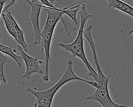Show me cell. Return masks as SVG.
Segmentation results:
<instances>
[{"label":"cell","mask_w":133,"mask_h":107,"mask_svg":"<svg viewBox=\"0 0 133 107\" xmlns=\"http://www.w3.org/2000/svg\"><path fill=\"white\" fill-rule=\"evenodd\" d=\"M91 28L92 25L87 26L86 28L83 29V37H84L88 42L92 50L94 63L96 66L98 72L97 78V79L95 81L97 83V87L96 88V90L94 91L92 93L87 96L86 99L97 101L103 107L127 106V105H126L117 104L114 102L111 98L108 90V81L111 74L108 76H105L103 74L101 69L97 57L96 51V45L95 43L91 34Z\"/></svg>","instance_id":"6da1fadb"},{"label":"cell","mask_w":133,"mask_h":107,"mask_svg":"<svg viewBox=\"0 0 133 107\" xmlns=\"http://www.w3.org/2000/svg\"><path fill=\"white\" fill-rule=\"evenodd\" d=\"M67 67L66 70L64 73L61 79L51 88L50 89L43 91H38L35 90V88L27 87L24 89L26 92H30L34 95L36 99V101L34 104V106L38 107H50L52 99L57 91V90L65 83L71 80H79L93 86L97 88V83L95 81H89L81 77H79L75 74L72 69V61L69 59L67 61Z\"/></svg>","instance_id":"7a4b0ae2"},{"label":"cell","mask_w":133,"mask_h":107,"mask_svg":"<svg viewBox=\"0 0 133 107\" xmlns=\"http://www.w3.org/2000/svg\"><path fill=\"white\" fill-rule=\"evenodd\" d=\"M77 11L81 17V23L79 31L76 39L71 43L65 44L60 42L57 43V45L62 47L65 50L70 52L73 56H75L80 58L84 62L88 70V72L86 74V75L92 76L94 77L95 81L97 79L98 74L94 68L89 64L86 57L84 49L83 35L85 23L86 20L91 17V15L87 12L85 7V4L81 5Z\"/></svg>","instance_id":"3957f363"},{"label":"cell","mask_w":133,"mask_h":107,"mask_svg":"<svg viewBox=\"0 0 133 107\" xmlns=\"http://www.w3.org/2000/svg\"><path fill=\"white\" fill-rule=\"evenodd\" d=\"M54 28L44 27L41 32L40 39V49L41 50H45V72L44 73L43 79L46 81H48L50 76L48 73V65L49 61H51L50 56V46L51 42V39L54 31Z\"/></svg>","instance_id":"277c9868"},{"label":"cell","mask_w":133,"mask_h":107,"mask_svg":"<svg viewBox=\"0 0 133 107\" xmlns=\"http://www.w3.org/2000/svg\"><path fill=\"white\" fill-rule=\"evenodd\" d=\"M17 49L25 64V71L21 75L22 77L30 79L31 75L34 73L44 74L43 71L39 67V64L43 63L41 61L38 60L36 57H32L28 55L19 44L17 46Z\"/></svg>","instance_id":"5b68a950"},{"label":"cell","mask_w":133,"mask_h":107,"mask_svg":"<svg viewBox=\"0 0 133 107\" xmlns=\"http://www.w3.org/2000/svg\"><path fill=\"white\" fill-rule=\"evenodd\" d=\"M30 6H31V9L29 12V17L34 32V44L35 45L39 44L40 42L41 30L39 26V16L41 9L44 8L45 6L38 3H32Z\"/></svg>","instance_id":"8992f818"},{"label":"cell","mask_w":133,"mask_h":107,"mask_svg":"<svg viewBox=\"0 0 133 107\" xmlns=\"http://www.w3.org/2000/svg\"><path fill=\"white\" fill-rule=\"evenodd\" d=\"M96 0H49L56 8L62 10L70 9L82 4H91Z\"/></svg>","instance_id":"52a82bcc"},{"label":"cell","mask_w":133,"mask_h":107,"mask_svg":"<svg viewBox=\"0 0 133 107\" xmlns=\"http://www.w3.org/2000/svg\"><path fill=\"white\" fill-rule=\"evenodd\" d=\"M105 5L109 9H117L126 13L131 17L133 16L132 7L121 0H106Z\"/></svg>","instance_id":"ba28073f"},{"label":"cell","mask_w":133,"mask_h":107,"mask_svg":"<svg viewBox=\"0 0 133 107\" xmlns=\"http://www.w3.org/2000/svg\"><path fill=\"white\" fill-rule=\"evenodd\" d=\"M3 11L6 13V14L7 15V16L10 19V20L13 22L15 26V28L16 29L17 38H18V44H19L22 47L23 50L25 52H26L28 50V46L24 40L23 30L19 27V25L17 23L15 19L12 17V16L11 15V12L9 10L8 8H6L5 7H4L3 9Z\"/></svg>","instance_id":"9c48e42d"},{"label":"cell","mask_w":133,"mask_h":107,"mask_svg":"<svg viewBox=\"0 0 133 107\" xmlns=\"http://www.w3.org/2000/svg\"><path fill=\"white\" fill-rule=\"evenodd\" d=\"M0 51L13 58L17 63L18 67L20 68L22 66V58L21 55H18L15 53V50H13L12 46H7L0 43Z\"/></svg>","instance_id":"30bf717a"},{"label":"cell","mask_w":133,"mask_h":107,"mask_svg":"<svg viewBox=\"0 0 133 107\" xmlns=\"http://www.w3.org/2000/svg\"><path fill=\"white\" fill-rule=\"evenodd\" d=\"M1 15L4 21L5 25L7 31H8L9 34L15 39V41L18 43L17 35L16 29L15 28V26L13 22L10 20V19L8 18L7 15L6 14V13L4 11H2Z\"/></svg>","instance_id":"8fae6325"},{"label":"cell","mask_w":133,"mask_h":107,"mask_svg":"<svg viewBox=\"0 0 133 107\" xmlns=\"http://www.w3.org/2000/svg\"><path fill=\"white\" fill-rule=\"evenodd\" d=\"M120 33L122 35H130L133 32V19L132 17L130 18L126 19L123 21L122 27L119 29Z\"/></svg>","instance_id":"7c38bea8"},{"label":"cell","mask_w":133,"mask_h":107,"mask_svg":"<svg viewBox=\"0 0 133 107\" xmlns=\"http://www.w3.org/2000/svg\"><path fill=\"white\" fill-rule=\"evenodd\" d=\"M10 62V61L8 59L7 57L4 55L2 52L0 51V81L3 85L6 84L7 82L3 71L4 65L5 63Z\"/></svg>","instance_id":"4fadbf2b"},{"label":"cell","mask_w":133,"mask_h":107,"mask_svg":"<svg viewBox=\"0 0 133 107\" xmlns=\"http://www.w3.org/2000/svg\"><path fill=\"white\" fill-rule=\"evenodd\" d=\"M60 20L61 21L63 27L64 29V31L66 34L68 36H69L71 32L72 31H74L75 30H77V27L76 26H73L72 24H71L69 20L63 16V15L61 16Z\"/></svg>","instance_id":"5bb4252c"},{"label":"cell","mask_w":133,"mask_h":107,"mask_svg":"<svg viewBox=\"0 0 133 107\" xmlns=\"http://www.w3.org/2000/svg\"><path fill=\"white\" fill-rule=\"evenodd\" d=\"M42 3H43L45 6L49 7H51V8H56L54 5H52L49 1L48 0H39Z\"/></svg>","instance_id":"9a60e30c"},{"label":"cell","mask_w":133,"mask_h":107,"mask_svg":"<svg viewBox=\"0 0 133 107\" xmlns=\"http://www.w3.org/2000/svg\"><path fill=\"white\" fill-rule=\"evenodd\" d=\"M6 1V0H0V16L1 15V14L3 11L4 4ZM0 35H2L1 33H0Z\"/></svg>","instance_id":"2e32d148"},{"label":"cell","mask_w":133,"mask_h":107,"mask_svg":"<svg viewBox=\"0 0 133 107\" xmlns=\"http://www.w3.org/2000/svg\"><path fill=\"white\" fill-rule=\"evenodd\" d=\"M16 1V0H11V1L9 2V3L5 6V7H6V8H8L9 6L12 5L15 3V2Z\"/></svg>","instance_id":"e0dca14e"},{"label":"cell","mask_w":133,"mask_h":107,"mask_svg":"<svg viewBox=\"0 0 133 107\" xmlns=\"http://www.w3.org/2000/svg\"><path fill=\"white\" fill-rule=\"evenodd\" d=\"M32 3H38V0H30Z\"/></svg>","instance_id":"ac0fdd59"},{"label":"cell","mask_w":133,"mask_h":107,"mask_svg":"<svg viewBox=\"0 0 133 107\" xmlns=\"http://www.w3.org/2000/svg\"><path fill=\"white\" fill-rule=\"evenodd\" d=\"M1 37H2V35H0V38H1Z\"/></svg>","instance_id":"d6986e66"},{"label":"cell","mask_w":133,"mask_h":107,"mask_svg":"<svg viewBox=\"0 0 133 107\" xmlns=\"http://www.w3.org/2000/svg\"></svg>","instance_id":"ffe728a7"}]
</instances>
